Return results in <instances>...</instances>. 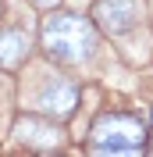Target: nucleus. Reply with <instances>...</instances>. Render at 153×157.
Masks as SVG:
<instances>
[{"instance_id":"nucleus-1","label":"nucleus","mask_w":153,"mask_h":157,"mask_svg":"<svg viewBox=\"0 0 153 157\" xmlns=\"http://www.w3.org/2000/svg\"><path fill=\"white\" fill-rule=\"evenodd\" d=\"M39 47L57 64H82V61L93 57V50H96V29H93V21L82 18V14L57 11V14H50L43 21Z\"/></svg>"},{"instance_id":"nucleus-2","label":"nucleus","mask_w":153,"mask_h":157,"mask_svg":"<svg viewBox=\"0 0 153 157\" xmlns=\"http://www.w3.org/2000/svg\"><path fill=\"white\" fill-rule=\"evenodd\" d=\"M89 150L93 154H143L146 150V125L135 114L107 111L93 125Z\"/></svg>"},{"instance_id":"nucleus-3","label":"nucleus","mask_w":153,"mask_h":157,"mask_svg":"<svg viewBox=\"0 0 153 157\" xmlns=\"http://www.w3.org/2000/svg\"><path fill=\"white\" fill-rule=\"evenodd\" d=\"M29 100H32L29 107H36L39 114L64 121V118H71V111H75V104H78V86L71 78L57 75V71H43L36 93H32Z\"/></svg>"},{"instance_id":"nucleus-4","label":"nucleus","mask_w":153,"mask_h":157,"mask_svg":"<svg viewBox=\"0 0 153 157\" xmlns=\"http://www.w3.org/2000/svg\"><path fill=\"white\" fill-rule=\"evenodd\" d=\"M143 14V4L139 0H96L93 18L96 25L107 32V36H125Z\"/></svg>"},{"instance_id":"nucleus-5","label":"nucleus","mask_w":153,"mask_h":157,"mask_svg":"<svg viewBox=\"0 0 153 157\" xmlns=\"http://www.w3.org/2000/svg\"><path fill=\"white\" fill-rule=\"evenodd\" d=\"M14 139L29 150H57L61 147V132L54 128V121H43V118H18L14 121Z\"/></svg>"},{"instance_id":"nucleus-6","label":"nucleus","mask_w":153,"mask_h":157,"mask_svg":"<svg viewBox=\"0 0 153 157\" xmlns=\"http://www.w3.org/2000/svg\"><path fill=\"white\" fill-rule=\"evenodd\" d=\"M29 32L21 29V25H11V29H0V68L7 71H18L21 64H25V57H29Z\"/></svg>"},{"instance_id":"nucleus-7","label":"nucleus","mask_w":153,"mask_h":157,"mask_svg":"<svg viewBox=\"0 0 153 157\" xmlns=\"http://www.w3.org/2000/svg\"><path fill=\"white\" fill-rule=\"evenodd\" d=\"M32 4H36V7H57L61 0H32Z\"/></svg>"},{"instance_id":"nucleus-8","label":"nucleus","mask_w":153,"mask_h":157,"mask_svg":"<svg viewBox=\"0 0 153 157\" xmlns=\"http://www.w3.org/2000/svg\"><path fill=\"white\" fill-rule=\"evenodd\" d=\"M146 154H153V139H150V143H146Z\"/></svg>"}]
</instances>
